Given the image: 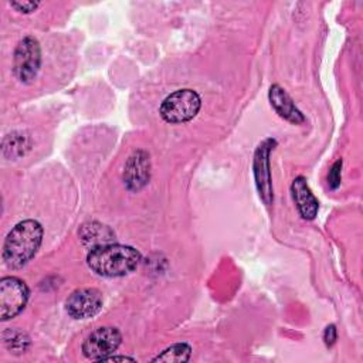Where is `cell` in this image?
<instances>
[{"label":"cell","instance_id":"cell-3","mask_svg":"<svg viewBox=\"0 0 363 363\" xmlns=\"http://www.w3.org/2000/svg\"><path fill=\"white\" fill-rule=\"evenodd\" d=\"M201 99L199 94L193 89L184 88L177 89L166 96L160 105L159 112L166 122L176 125L191 121L199 113Z\"/></svg>","mask_w":363,"mask_h":363},{"label":"cell","instance_id":"cell-16","mask_svg":"<svg viewBox=\"0 0 363 363\" xmlns=\"http://www.w3.org/2000/svg\"><path fill=\"white\" fill-rule=\"evenodd\" d=\"M340 170H342V160H337V162L333 163V166L330 167L329 174H328L329 189L335 190V189L339 187V184H340Z\"/></svg>","mask_w":363,"mask_h":363},{"label":"cell","instance_id":"cell-8","mask_svg":"<svg viewBox=\"0 0 363 363\" xmlns=\"http://www.w3.org/2000/svg\"><path fill=\"white\" fill-rule=\"evenodd\" d=\"M104 305L102 292L96 288L75 289L65 301V311L74 319H88L95 316Z\"/></svg>","mask_w":363,"mask_h":363},{"label":"cell","instance_id":"cell-7","mask_svg":"<svg viewBox=\"0 0 363 363\" xmlns=\"http://www.w3.org/2000/svg\"><path fill=\"white\" fill-rule=\"evenodd\" d=\"M275 140L268 138L262 140L254 155V177H255V184L259 193V197L262 201L269 206L274 200V193H272V182H271V170H269V155L271 150L275 146Z\"/></svg>","mask_w":363,"mask_h":363},{"label":"cell","instance_id":"cell-15","mask_svg":"<svg viewBox=\"0 0 363 363\" xmlns=\"http://www.w3.org/2000/svg\"><path fill=\"white\" fill-rule=\"evenodd\" d=\"M3 342L6 345V347L16 353V354H20V353H24L28 346H30V337L26 332L23 330H18V329H7L3 332Z\"/></svg>","mask_w":363,"mask_h":363},{"label":"cell","instance_id":"cell-2","mask_svg":"<svg viewBox=\"0 0 363 363\" xmlns=\"http://www.w3.org/2000/svg\"><path fill=\"white\" fill-rule=\"evenodd\" d=\"M140 258V252L136 248L111 242L91 248L86 254V264L95 274L113 278L135 271Z\"/></svg>","mask_w":363,"mask_h":363},{"label":"cell","instance_id":"cell-9","mask_svg":"<svg viewBox=\"0 0 363 363\" xmlns=\"http://www.w3.org/2000/svg\"><path fill=\"white\" fill-rule=\"evenodd\" d=\"M150 179V159L149 153L138 149L126 160L123 167V183L128 190H142Z\"/></svg>","mask_w":363,"mask_h":363},{"label":"cell","instance_id":"cell-19","mask_svg":"<svg viewBox=\"0 0 363 363\" xmlns=\"http://www.w3.org/2000/svg\"><path fill=\"white\" fill-rule=\"evenodd\" d=\"M101 362H135L133 357L129 356H116V354H109L106 357H104Z\"/></svg>","mask_w":363,"mask_h":363},{"label":"cell","instance_id":"cell-4","mask_svg":"<svg viewBox=\"0 0 363 363\" xmlns=\"http://www.w3.org/2000/svg\"><path fill=\"white\" fill-rule=\"evenodd\" d=\"M41 67V47L37 38L27 35L18 41L13 57V72L21 84H30Z\"/></svg>","mask_w":363,"mask_h":363},{"label":"cell","instance_id":"cell-13","mask_svg":"<svg viewBox=\"0 0 363 363\" xmlns=\"http://www.w3.org/2000/svg\"><path fill=\"white\" fill-rule=\"evenodd\" d=\"M30 138L24 132H13L6 135L3 139V156L4 157H18L23 156L30 149Z\"/></svg>","mask_w":363,"mask_h":363},{"label":"cell","instance_id":"cell-17","mask_svg":"<svg viewBox=\"0 0 363 363\" xmlns=\"http://www.w3.org/2000/svg\"><path fill=\"white\" fill-rule=\"evenodd\" d=\"M10 6L20 13L28 14V13H33L40 6V3L38 1H10Z\"/></svg>","mask_w":363,"mask_h":363},{"label":"cell","instance_id":"cell-11","mask_svg":"<svg viewBox=\"0 0 363 363\" xmlns=\"http://www.w3.org/2000/svg\"><path fill=\"white\" fill-rule=\"evenodd\" d=\"M291 193L301 217L305 220H313L318 213L319 203L313 193L311 191L303 176L295 177V180L291 184Z\"/></svg>","mask_w":363,"mask_h":363},{"label":"cell","instance_id":"cell-5","mask_svg":"<svg viewBox=\"0 0 363 363\" xmlns=\"http://www.w3.org/2000/svg\"><path fill=\"white\" fill-rule=\"evenodd\" d=\"M28 286L17 277H4L0 279V318L9 320L17 316L27 305Z\"/></svg>","mask_w":363,"mask_h":363},{"label":"cell","instance_id":"cell-18","mask_svg":"<svg viewBox=\"0 0 363 363\" xmlns=\"http://www.w3.org/2000/svg\"><path fill=\"white\" fill-rule=\"evenodd\" d=\"M336 337H337V333H336V326L335 325H329L325 328V332H323V340H325V345L326 346H333L335 342H336Z\"/></svg>","mask_w":363,"mask_h":363},{"label":"cell","instance_id":"cell-12","mask_svg":"<svg viewBox=\"0 0 363 363\" xmlns=\"http://www.w3.org/2000/svg\"><path fill=\"white\" fill-rule=\"evenodd\" d=\"M79 237H81L84 244L92 245V248H94V247H98V245L111 244L115 234L112 233V230L108 225H104V224L96 223V221H91V223H86L81 227Z\"/></svg>","mask_w":363,"mask_h":363},{"label":"cell","instance_id":"cell-6","mask_svg":"<svg viewBox=\"0 0 363 363\" xmlns=\"http://www.w3.org/2000/svg\"><path fill=\"white\" fill-rule=\"evenodd\" d=\"M121 342L122 335L118 328L101 326L85 337L82 343V353L91 360L101 362L104 357L113 354L121 346Z\"/></svg>","mask_w":363,"mask_h":363},{"label":"cell","instance_id":"cell-14","mask_svg":"<svg viewBox=\"0 0 363 363\" xmlns=\"http://www.w3.org/2000/svg\"><path fill=\"white\" fill-rule=\"evenodd\" d=\"M190 356H191V347L187 343H174L166 347L163 352H160L156 357H153L152 362L183 363V362H189Z\"/></svg>","mask_w":363,"mask_h":363},{"label":"cell","instance_id":"cell-1","mask_svg":"<svg viewBox=\"0 0 363 363\" xmlns=\"http://www.w3.org/2000/svg\"><path fill=\"white\" fill-rule=\"evenodd\" d=\"M43 227L35 220H23L17 223L7 234L1 258L6 267L18 269L24 267L38 251L43 241Z\"/></svg>","mask_w":363,"mask_h":363},{"label":"cell","instance_id":"cell-10","mask_svg":"<svg viewBox=\"0 0 363 363\" xmlns=\"http://www.w3.org/2000/svg\"><path fill=\"white\" fill-rule=\"evenodd\" d=\"M268 96H269V102H271L272 108L281 118H284L285 121L295 123V125L305 122L303 113L296 108L295 102L292 101V98L288 95V92L282 86H279L278 84H274L269 88Z\"/></svg>","mask_w":363,"mask_h":363}]
</instances>
